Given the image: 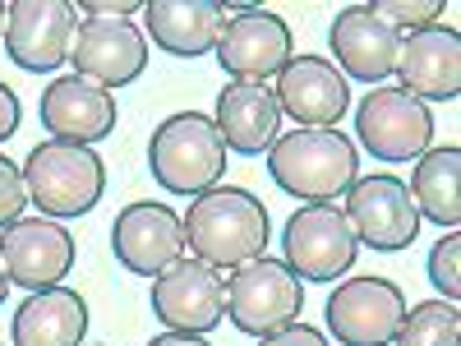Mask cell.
<instances>
[{
  "instance_id": "1",
  "label": "cell",
  "mask_w": 461,
  "mask_h": 346,
  "mask_svg": "<svg viewBox=\"0 0 461 346\" xmlns=\"http://www.w3.org/2000/svg\"><path fill=\"white\" fill-rule=\"evenodd\" d=\"M180 222H185V245L217 273H230V268L258 259L267 250V236H273L267 208L240 185H212L194 195Z\"/></svg>"
},
{
  "instance_id": "2",
  "label": "cell",
  "mask_w": 461,
  "mask_h": 346,
  "mask_svg": "<svg viewBox=\"0 0 461 346\" xmlns=\"http://www.w3.org/2000/svg\"><path fill=\"white\" fill-rule=\"evenodd\" d=\"M267 176L291 199L332 204L356 185L360 158L341 130H291L277 134V143L267 148Z\"/></svg>"
},
{
  "instance_id": "3",
  "label": "cell",
  "mask_w": 461,
  "mask_h": 346,
  "mask_svg": "<svg viewBox=\"0 0 461 346\" xmlns=\"http://www.w3.org/2000/svg\"><path fill=\"white\" fill-rule=\"evenodd\" d=\"M148 171L167 195H203L226 176V143L203 111H176L148 139Z\"/></svg>"
},
{
  "instance_id": "4",
  "label": "cell",
  "mask_w": 461,
  "mask_h": 346,
  "mask_svg": "<svg viewBox=\"0 0 461 346\" xmlns=\"http://www.w3.org/2000/svg\"><path fill=\"white\" fill-rule=\"evenodd\" d=\"M23 185L28 204L47 217H88L106 195V162L84 143L47 139L23 158Z\"/></svg>"
},
{
  "instance_id": "5",
  "label": "cell",
  "mask_w": 461,
  "mask_h": 346,
  "mask_svg": "<svg viewBox=\"0 0 461 346\" xmlns=\"http://www.w3.org/2000/svg\"><path fill=\"white\" fill-rule=\"evenodd\" d=\"M304 310V282L291 273L282 259H249L230 268L226 278V319L249 337H267L286 323H300Z\"/></svg>"
},
{
  "instance_id": "6",
  "label": "cell",
  "mask_w": 461,
  "mask_h": 346,
  "mask_svg": "<svg viewBox=\"0 0 461 346\" xmlns=\"http://www.w3.org/2000/svg\"><path fill=\"white\" fill-rule=\"evenodd\" d=\"M360 241L337 204H304L286 217L282 263L300 282H337L356 268Z\"/></svg>"
},
{
  "instance_id": "7",
  "label": "cell",
  "mask_w": 461,
  "mask_h": 346,
  "mask_svg": "<svg viewBox=\"0 0 461 346\" xmlns=\"http://www.w3.org/2000/svg\"><path fill=\"white\" fill-rule=\"evenodd\" d=\"M346 222H351L356 241L378 250V254H402L420 236V213L402 176L393 171H374L356 176V185L346 189Z\"/></svg>"
},
{
  "instance_id": "8",
  "label": "cell",
  "mask_w": 461,
  "mask_h": 346,
  "mask_svg": "<svg viewBox=\"0 0 461 346\" xmlns=\"http://www.w3.org/2000/svg\"><path fill=\"white\" fill-rule=\"evenodd\" d=\"M356 139L374 162H415L434 143V111L402 88H369L356 106Z\"/></svg>"
},
{
  "instance_id": "9",
  "label": "cell",
  "mask_w": 461,
  "mask_h": 346,
  "mask_svg": "<svg viewBox=\"0 0 461 346\" xmlns=\"http://www.w3.org/2000/svg\"><path fill=\"white\" fill-rule=\"evenodd\" d=\"M406 314V291L388 278H346L332 287L323 319L337 346H388Z\"/></svg>"
},
{
  "instance_id": "10",
  "label": "cell",
  "mask_w": 461,
  "mask_h": 346,
  "mask_svg": "<svg viewBox=\"0 0 461 346\" xmlns=\"http://www.w3.org/2000/svg\"><path fill=\"white\" fill-rule=\"evenodd\" d=\"M111 254L134 278H158L176 259H185V222L171 204L139 199L125 204L111 222Z\"/></svg>"
},
{
  "instance_id": "11",
  "label": "cell",
  "mask_w": 461,
  "mask_h": 346,
  "mask_svg": "<svg viewBox=\"0 0 461 346\" xmlns=\"http://www.w3.org/2000/svg\"><path fill=\"white\" fill-rule=\"evenodd\" d=\"M217 65L230 74V84H263L277 79L291 65V28L273 10H249V14H226V28L217 37Z\"/></svg>"
},
{
  "instance_id": "12",
  "label": "cell",
  "mask_w": 461,
  "mask_h": 346,
  "mask_svg": "<svg viewBox=\"0 0 461 346\" xmlns=\"http://www.w3.org/2000/svg\"><path fill=\"white\" fill-rule=\"evenodd\" d=\"M152 314L167 332H212L226 314V282L203 259H176L167 273L152 278Z\"/></svg>"
},
{
  "instance_id": "13",
  "label": "cell",
  "mask_w": 461,
  "mask_h": 346,
  "mask_svg": "<svg viewBox=\"0 0 461 346\" xmlns=\"http://www.w3.org/2000/svg\"><path fill=\"white\" fill-rule=\"evenodd\" d=\"M69 60L79 79H93L106 93L130 88L148 69V32L134 19H84L74 28Z\"/></svg>"
},
{
  "instance_id": "14",
  "label": "cell",
  "mask_w": 461,
  "mask_h": 346,
  "mask_svg": "<svg viewBox=\"0 0 461 346\" xmlns=\"http://www.w3.org/2000/svg\"><path fill=\"white\" fill-rule=\"evenodd\" d=\"M74 236L56 217H19L0 231V263L10 273V287L47 291L60 287L65 273H74Z\"/></svg>"
},
{
  "instance_id": "15",
  "label": "cell",
  "mask_w": 461,
  "mask_h": 346,
  "mask_svg": "<svg viewBox=\"0 0 461 346\" xmlns=\"http://www.w3.org/2000/svg\"><path fill=\"white\" fill-rule=\"evenodd\" d=\"M74 47L69 0H14L5 10V56L28 74H51Z\"/></svg>"
},
{
  "instance_id": "16",
  "label": "cell",
  "mask_w": 461,
  "mask_h": 346,
  "mask_svg": "<svg viewBox=\"0 0 461 346\" xmlns=\"http://www.w3.org/2000/svg\"><path fill=\"white\" fill-rule=\"evenodd\" d=\"M273 97L282 115L295 121V130H337L351 106V84L328 56H291L273 84Z\"/></svg>"
},
{
  "instance_id": "17",
  "label": "cell",
  "mask_w": 461,
  "mask_h": 346,
  "mask_svg": "<svg viewBox=\"0 0 461 346\" xmlns=\"http://www.w3.org/2000/svg\"><path fill=\"white\" fill-rule=\"evenodd\" d=\"M328 47L337 56V69L346 74V84H383L397 74V51H402V32L388 28L369 5H346L332 14L328 28Z\"/></svg>"
},
{
  "instance_id": "18",
  "label": "cell",
  "mask_w": 461,
  "mask_h": 346,
  "mask_svg": "<svg viewBox=\"0 0 461 346\" xmlns=\"http://www.w3.org/2000/svg\"><path fill=\"white\" fill-rule=\"evenodd\" d=\"M37 115H42V125L51 130V139L60 143H102L111 139L115 121H121V111H115V97L93 84V79H79V74H60L42 88V102H37Z\"/></svg>"
},
{
  "instance_id": "19",
  "label": "cell",
  "mask_w": 461,
  "mask_h": 346,
  "mask_svg": "<svg viewBox=\"0 0 461 346\" xmlns=\"http://www.w3.org/2000/svg\"><path fill=\"white\" fill-rule=\"evenodd\" d=\"M402 93L415 102H456L461 97V32L456 28H420L402 37L397 51Z\"/></svg>"
},
{
  "instance_id": "20",
  "label": "cell",
  "mask_w": 461,
  "mask_h": 346,
  "mask_svg": "<svg viewBox=\"0 0 461 346\" xmlns=\"http://www.w3.org/2000/svg\"><path fill=\"white\" fill-rule=\"evenodd\" d=\"M212 125H217L226 152L258 158V152H267L282 134V106H277L267 84H226L217 93Z\"/></svg>"
},
{
  "instance_id": "21",
  "label": "cell",
  "mask_w": 461,
  "mask_h": 346,
  "mask_svg": "<svg viewBox=\"0 0 461 346\" xmlns=\"http://www.w3.org/2000/svg\"><path fill=\"white\" fill-rule=\"evenodd\" d=\"M143 14H148V42L180 60L212 51L226 28V5H217V0H148Z\"/></svg>"
},
{
  "instance_id": "22",
  "label": "cell",
  "mask_w": 461,
  "mask_h": 346,
  "mask_svg": "<svg viewBox=\"0 0 461 346\" xmlns=\"http://www.w3.org/2000/svg\"><path fill=\"white\" fill-rule=\"evenodd\" d=\"M88 300L74 287L32 291L10 323V346H84Z\"/></svg>"
},
{
  "instance_id": "23",
  "label": "cell",
  "mask_w": 461,
  "mask_h": 346,
  "mask_svg": "<svg viewBox=\"0 0 461 346\" xmlns=\"http://www.w3.org/2000/svg\"><path fill=\"white\" fill-rule=\"evenodd\" d=\"M406 189H411L420 217L456 231V222H461V148L447 143V148L420 152Z\"/></svg>"
},
{
  "instance_id": "24",
  "label": "cell",
  "mask_w": 461,
  "mask_h": 346,
  "mask_svg": "<svg viewBox=\"0 0 461 346\" xmlns=\"http://www.w3.org/2000/svg\"><path fill=\"white\" fill-rule=\"evenodd\" d=\"M397 346H461V310L456 300H425L402 314Z\"/></svg>"
},
{
  "instance_id": "25",
  "label": "cell",
  "mask_w": 461,
  "mask_h": 346,
  "mask_svg": "<svg viewBox=\"0 0 461 346\" xmlns=\"http://www.w3.org/2000/svg\"><path fill=\"white\" fill-rule=\"evenodd\" d=\"M388 28L397 32H420V28H434V19L443 14V0H374L369 5Z\"/></svg>"
},
{
  "instance_id": "26",
  "label": "cell",
  "mask_w": 461,
  "mask_h": 346,
  "mask_svg": "<svg viewBox=\"0 0 461 346\" xmlns=\"http://www.w3.org/2000/svg\"><path fill=\"white\" fill-rule=\"evenodd\" d=\"M429 282L443 291V300H456V291H461V236L456 231H447L429 250Z\"/></svg>"
},
{
  "instance_id": "27",
  "label": "cell",
  "mask_w": 461,
  "mask_h": 346,
  "mask_svg": "<svg viewBox=\"0 0 461 346\" xmlns=\"http://www.w3.org/2000/svg\"><path fill=\"white\" fill-rule=\"evenodd\" d=\"M28 208V185H23V167H14L5 152H0V231L10 222H19Z\"/></svg>"
},
{
  "instance_id": "28",
  "label": "cell",
  "mask_w": 461,
  "mask_h": 346,
  "mask_svg": "<svg viewBox=\"0 0 461 346\" xmlns=\"http://www.w3.org/2000/svg\"><path fill=\"white\" fill-rule=\"evenodd\" d=\"M258 346H332L319 328H310V323H286V328H277V332H267V337H258Z\"/></svg>"
},
{
  "instance_id": "29",
  "label": "cell",
  "mask_w": 461,
  "mask_h": 346,
  "mask_svg": "<svg viewBox=\"0 0 461 346\" xmlns=\"http://www.w3.org/2000/svg\"><path fill=\"white\" fill-rule=\"evenodd\" d=\"M79 14H88V19H125V14H143V0H79Z\"/></svg>"
},
{
  "instance_id": "30",
  "label": "cell",
  "mask_w": 461,
  "mask_h": 346,
  "mask_svg": "<svg viewBox=\"0 0 461 346\" xmlns=\"http://www.w3.org/2000/svg\"><path fill=\"white\" fill-rule=\"evenodd\" d=\"M19 121H23V106H19V93L10 84H0V143L19 134Z\"/></svg>"
},
{
  "instance_id": "31",
  "label": "cell",
  "mask_w": 461,
  "mask_h": 346,
  "mask_svg": "<svg viewBox=\"0 0 461 346\" xmlns=\"http://www.w3.org/2000/svg\"><path fill=\"white\" fill-rule=\"evenodd\" d=\"M148 346H208V341L194 332H158V337H148Z\"/></svg>"
},
{
  "instance_id": "32",
  "label": "cell",
  "mask_w": 461,
  "mask_h": 346,
  "mask_svg": "<svg viewBox=\"0 0 461 346\" xmlns=\"http://www.w3.org/2000/svg\"><path fill=\"white\" fill-rule=\"evenodd\" d=\"M5 296H10V273H5V263H0V305H5Z\"/></svg>"
},
{
  "instance_id": "33",
  "label": "cell",
  "mask_w": 461,
  "mask_h": 346,
  "mask_svg": "<svg viewBox=\"0 0 461 346\" xmlns=\"http://www.w3.org/2000/svg\"><path fill=\"white\" fill-rule=\"evenodd\" d=\"M5 10H10V5H0V37H5Z\"/></svg>"
}]
</instances>
